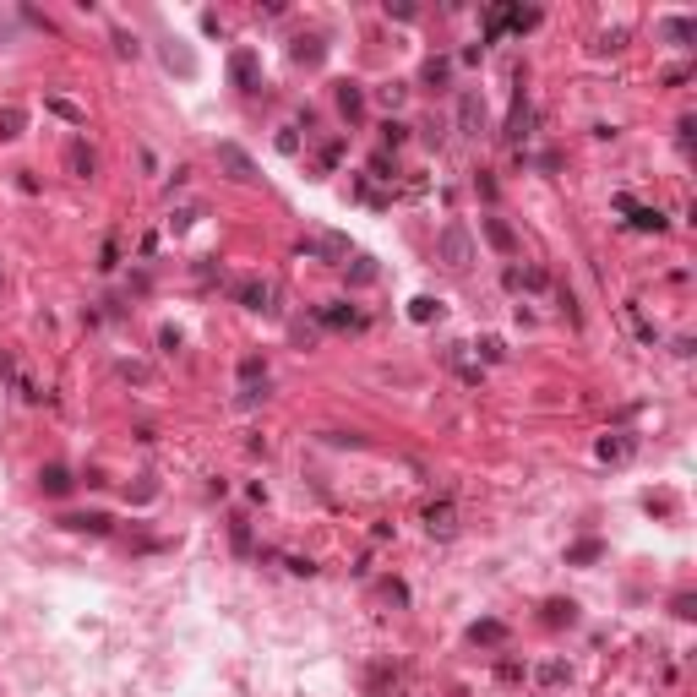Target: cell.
I'll list each match as a JSON object with an SVG mask.
<instances>
[{
    "label": "cell",
    "instance_id": "cell-3",
    "mask_svg": "<svg viewBox=\"0 0 697 697\" xmlns=\"http://www.w3.org/2000/svg\"><path fill=\"white\" fill-rule=\"evenodd\" d=\"M234 294H240L251 310H262V306H267V289H262V284H234Z\"/></svg>",
    "mask_w": 697,
    "mask_h": 697
},
{
    "label": "cell",
    "instance_id": "cell-10",
    "mask_svg": "<svg viewBox=\"0 0 697 697\" xmlns=\"http://www.w3.org/2000/svg\"><path fill=\"white\" fill-rule=\"evenodd\" d=\"M599 452H605V458H627V452H632V441H605Z\"/></svg>",
    "mask_w": 697,
    "mask_h": 697
},
{
    "label": "cell",
    "instance_id": "cell-2",
    "mask_svg": "<svg viewBox=\"0 0 697 697\" xmlns=\"http://www.w3.org/2000/svg\"><path fill=\"white\" fill-rule=\"evenodd\" d=\"M218 164H229V169H234V180H256L251 158H246V153H240L234 142H218Z\"/></svg>",
    "mask_w": 697,
    "mask_h": 697
},
{
    "label": "cell",
    "instance_id": "cell-5",
    "mask_svg": "<svg viewBox=\"0 0 697 697\" xmlns=\"http://www.w3.org/2000/svg\"><path fill=\"white\" fill-rule=\"evenodd\" d=\"M22 131V109H0V137H17Z\"/></svg>",
    "mask_w": 697,
    "mask_h": 697
},
{
    "label": "cell",
    "instance_id": "cell-8",
    "mask_svg": "<svg viewBox=\"0 0 697 697\" xmlns=\"http://www.w3.org/2000/svg\"><path fill=\"white\" fill-rule=\"evenodd\" d=\"M71 169H82V175H87V169H93V153H87V147H71Z\"/></svg>",
    "mask_w": 697,
    "mask_h": 697
},
{
    "label": "cell",
    "instance_id": "cell-9",
    "mask_svg": "<svg viewBox=\"0 0 697 697\" xmlns=\"http://www.w3.org/2000/svg\"><path fill=\"white\" fill-rule=\"evenodd\" d=\"M44 485H49V491H55V496H61V491H65V485H71V479H65V474H61V469H49V474H44Z\"/></svg>",
    "mask_w": 697,
    "mask_h": 697
},
{
    "label": "cell",
    "instance_id": "cell-6",
    "mask_svg": "<svg viewBox=\"0 0 697 697\" xmlns=\"http://www.w3.org/2000/svg\"><path fill=\"white\" fill-rule=\"evenodd\" d=\"M251 71H256V61H251V55H234V82H251Z\"/></svg>",
    "mask_w": 697,
    "mask_h": 697
},
{
    "label": "cell",
    "instance_id": "cell-1",
    "mask_svg": "<svg viewBox=\"0 0 697 697\" xmlns=\"http://www.w3.org/2000/svg\"><path fill=\"white\" fill-rule=\"evenodd\" d=\"M469 256H474V246H469V229H463V224H447V229H441V262L463 267Z\"/></svg>",
    "mask_w": 697,
    "mask_h": 697
},
{
    "label": "cell",
    "instance_id": "cell-7",
    "mask_svg": "<svg viewBox=\"0 0 697 697\" xmlns=\"http://www.w3.org/2000/svg\"><path fill=\"white\" fill-rule=\"evenodd\" d=\"M485 229H491V240H496V246H501V251H513V234H507V224H496V218H491V224H485Z\"/></svg>",
    "mask_w": 697,
    "mask_h": 697
},
{
    "label": "cell",
    "instance_id": "cell-4",
    "mask_svg": "<svg viewBox=\"0 0 697 697\" xmlns=\"http://www.w3.org/2000/svg\"><path fill=\"white\" fill-rule=\"evenodd\" d=\"M425 523H431V534H452V507H431Z\"/></svg>",
    "mask_w": 697,
    "mask_h": 697
}]
</instances>
